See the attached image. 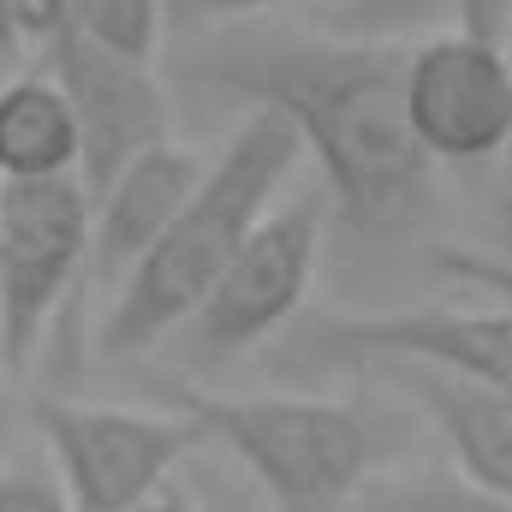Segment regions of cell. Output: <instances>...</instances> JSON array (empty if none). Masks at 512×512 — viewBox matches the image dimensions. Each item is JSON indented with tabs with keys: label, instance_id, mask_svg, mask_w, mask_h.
Listing matches in <instances>:
<instances>
[{
	"label": "cell",
	"instance_id": "1",
	"mask_svg": "<svg viewBox=\"0 0 512 512\" xmlns=\"http://www.w3.org/2000/svg\"><path fill=\"white\" fill-rule=\"evenodd\" d=\"M405 54L399 42L334 30H239L197 60V78L221 102L268 108L298 131L352 233H405L435 185V161L405 114Z\"/></svg>",
	"mask_w": 512,
	"mask_h": 512
},
{
	"label": "cell",
	"instance_id": "2",
	"mask_svg": "<svg viewBox=\"0 0 512 512\" xmlns=\"http://www.w3.org/2000/svg\"><path fill=\"white\" fill-rule=\"evenodd\" d=\"M298 161H304V143L280 114L251 108L239 120V131L221 143V155L203 167V179L185 197L179 221L167 227V239L143 256L137 274L108 298L102 328H96V352L108 364L143 358L167 334L191 328V316L203 310L215 280L245 251V239L274 215Z\"/></svg>",
	"mask_w": 512,
	"mask_h": 512
},
{
	"label": "cell",
	"instance_id": "3",
	"mask_svg": "<svg viewBox=\"0 0 512 512\" xmlns=\"http://www.w3.org/2000/svg\"><path fill=\"white\" fill-rule=\"evenodd\" d=\"M268 512H352L399 459L405 423L328 393H179Z\"/></svg>",
	"mask_w": 512,
	"mask_h": 512
},
{
	"label": "cell",
	"instance_id": "4",
	"mask_svg": "<svg viewBox=\"0 0 512 512\" xmlns=\"http://www.w3.org/2000/svg\"><path fill=\"white\" fill-rule=\"evenodd\" d=\"M60 489L78 512H131L179 483L209 441L185 405H84L36 399L30 411Z\"/></svg>",
	"mask_w": 512,
	"mask_h": 512
},
{
	"label": "cell",
	"instance_id": "5",
	"mask_svg": "<svg viewBox=\"0 0 512 512\" xmlns=\"http://www.w3.org/2000/svg\"><path fill=\"white\" fill-rule=\"evenodd\" d=\"M78 280H90V191L78 179H6L0 185V346H6L12 387L36 370V352Z\"/></svg>",
	"mask_w": 512,
	"mask_h": 512
},
{
	"label": "cell",
	"instance_id": "6",
	"mask_svg": "<svg viewBox=\"0 0 512 512\" xmlns=\"http://www.w3.org/2000/svg\"><path fill=\"white\" fill-rule=\"evenodd\" d=\"M292 352L322 370H376V364H423L459 382L512 393V298L489 310L417 304L376 316H304L292 328Z\"/></svg>",
	"mask_w": 512,
	"mask_h": 512
},
{
	"label": "cell",
	"instance_id": "7",
	"mask_svg": "<svg viewBox=\"0 0 512 512\" xmlns=\"http://www.w3.org/2000/svg\"><path fill=\"white\" fill-rule=\"evenodd\" d=\"M322 239H328V215L316 197L274 203V215L245 239V251L233 256V268L215 280V292L191 316L197 346L209 358H233L286 334L304 316L310 280L322 268Z\"/></svg>",
	"mask_w": 512,
	"mask_h": 512
},
{
	"label": "cell",
	"instance_id": "8",
	"mask_svg": "<svg viewBox=\"0 0 512 512\" xmlns=\"http://www.w3.org/2000/svg\"><path fill=\"white\" fill-rule=\"evenodd\" d=\"M36 54H42V72L66 90V102L78 114V137H84L78 185L90 197L102 185H114L155 143H173V108H167V90H161L155 66L90 42L72 18Z\"/></svg>",
	"mask_w": 512,
	"mask_h": 512
},
{
	"label": "cell",
	"instance_id": "9",
	"mask_svg": "<svg viewBox=\"0 0 512 512\" xmlns=\"http://www.w3.org/2000/svg\"><path fill=\"white\" fill-rule=\"evenodd\" d=\"M405 114L435 167H489L512 143L507 48L441 30L405 54Z\"/></svg>",
	"mask_w": 512,
	"mask_h": 512
},
{
	"label": "cell",
	"instance_id": "10",
	"mask_svg": "<svg viewBox=\"0 0 512 512\" xmlns=\"http://www.w3.org/2000/svg\"><path fill=\"white\" fill-rule=\"evenodd\" d=\"M203 155L179 149V143H155L149 155H137L114 185H102L90 197V280L114 298L137 274V262L167 239V227L179 221L185 197L203 179Z\"/></svg>",
	"mask_w": 512,
	"mask_h": 512
},
{
	"label": "cell",
	"instance_id": "11",
	"mask_svg": "<svg viewBox=\"0 0 512 512\" xmlns=\"http://www.w3.org/2000/svg\"><path fill=\"white\" fill-rule=\"evenodd\" d=\"M376 376L435 429L459 477H471L477 489L512 495V393L459 382L423 364H376Z\"/></svg>",
	"mask_w": 512,
	"mask_h": 512
},
{
	"label": "cell",
	"instance_id": "12",
	"mask_svg": "<svg viewBox=\"0 0 512 512\" xmlns=\"http://www.w3.org/2000/svg\"><path fill=\"white\" fill-rule=\"evenodd\" d=\"M84 137L66 90L48 72L0 84V179H78Z\"/></svg>",
	"mask_w": 512,
	"mask_h": 512
},
{
	"label": "cell",
	"instance_id": "13",
	"mask_svg": "<svg viewBox=\"0 0 512 512\" xmlns=\"http://www.w3.org/2000/svg\"><path fill=\"white\" fill-rule=\"evenodd\" d=\"M352 512H512V495L477 489L459 471H382Z\"/></svg>",
	"mask_w": 512,
	"mask_h": 512
},
{
	"label": "cell",
	"instance_id": "14",
	"mask_svg": "<svg viewBox=\"0 0 512 512\" xmlns=\"http://www.w3.org/2000/svg\"><path fill=\"white\" fill-rule=\"evenodd\" d=\"M66 12L90 42H102V48H114L126 60H143V66L161 60L167 0H66Z\"/></svg>",
	"mask_w": 512,
	"mask_h": 512
},
{
	"label": "cell",
	"instance_id": "15",
	"mask_svg": "<svg viewBox=\"0 0 512 512\" xmlns=\"http://www.w3.org/2000/svg\"><path fill=\"white\" fill-rule=\"evenodd\" d=\"M0 512H78V507L60 489V477L12 465V471H0Z\"/></svg>",
	"mask_w": 512,
	"mask_h": 512
},
{
	"label": "cell",
	"instance_id": "16",
	"mask_svg": "<svg viewBox=\"0 0 512 512\" xmlns=\"http://www.w3.org/2000/svg\"><path fill=\"white\" fill-rule=\"evenodd\" d=\"M483 221H489V239L501 245V262H512V143H507V155H495V161H489Z\"/></svg>",
	"mask_w": 512,
	"mask_h": 512
},
{
	"label": "cell",
	"instance_id": "17",
	"mask_svg": "<svg viewBox=\"0 0 512 512\" xmlns=\"http://www.w3.org/2000/svg\"><path fill=\"white\" fill-rule=\"evenodd\" d=\"M280 6H298V0H167V18H185V24H233V18H262V12H280Z\"/></svg>",
	"mask_w": 512,
	"mask_h": 512
},
{
	"label": "cell",
	"instance_id": "18",
	"mask_svg": "<svg viewBox=\"0 0 512 512\" xmlns=\"http://www.w3.org/2000/svg\"><path fill=\"white\" fill-rule=\"evenodd\" d=\"M453 30H459V36H477V42L507 48L512 0H453Z\"/></svg>",
	"mask_w": 512,
	"mask_h": 512
},
{
	"label": "cell",
	"instance_id": "19",
	"mask_svg": "<svg viewBox=\"0 0 512 512\" xmlns=\"http://www.w3.org/2000/svg\"><path fill=\"white\" fill-rule=\"evenodd\" d=\"M191 483H197V495H203L209 512H268V501L256 495L251 483H233L227 471H197Z\"/></svg>",
	"mask_w": 512,
	"mask_h": 512
},
{
	"label": "cell",
	"instance_id": "20",
	"mask_svg": "<svg viewBox=\"0 0 512 512\" xmlns=\"http://www.w3.org/2000/svg\"><path fill=\"white\" fill-rule=\"evenodd\" d=\"M24 30H18V0H0V84L24 72Z\"/></svg>",
	"mask_w": 512,
	"mask_h": 512
},
{
	"label": "cell",
	"instance_id": "21",
	"mask_svg": "<svg viewBox=\"0 0 512 512\" xmlns=\"http://www.w3.org/2000/svg\"><path fill=\"white\" fill-rule=\"evenodd\" d=\"M131 512H209V507H203L197 483H191V477H179V483H167L161 495H149L143 507H131Z\"/></svg>",
	"mask_w": 512,
	"mask_h": 512
},
{
	"label": "cell",
	"instance_id": "22",
	"mask_svg": "<svg viewBox=\"0 0 512 512\" xmlns=\"http://www.w3.org/2000/svg\"><path fill=\"white\" fill-rule=\"evenodd\" d=\"M6 185V179H0ZM6 399H12V382H6V346H0V417H6Z\"/></svg>",
	"mask_w": 512,
	"mask_h": 512
},
{
	"label": "cell",
	"instance_id": "23",
	"mask_svg": "<svg viewBox=\"0 0 512 512\" xmlns=\"http://www.w3.org/2000/svg\"><path fill=\"white\" fill-rule=\"evenodd\" d=\"M507 60H512V30H507Z\"/></svg>",
	"mask_w": 512,
	"mask_h": 512
}]
</instances>
